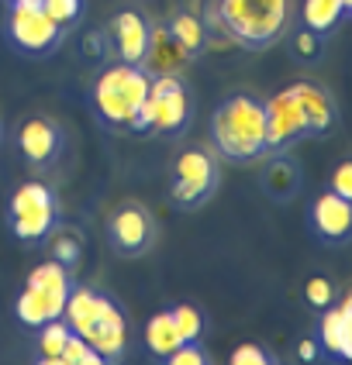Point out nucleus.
I'll use <instances>...</instances> for the list:
<instances>
[{"label": "nucleus", "instance_id": "obj_1", "mask_svg": "<svg viewBox=\"0 0 352 365\" xmlns=\"http://www.w3.org/2000/svg\"><path fill=\"white\" fill-rule=\"evenodd\" d=\"M62 317L80 338H86L97 348L104 365L124 359V351H128V314L114 297H107L97 286L73 283V293L66 300Z\"/></svg>", "mask_w": 352, "mask_h": 365}, {"label": "nucleus", "instance_id": "obj_2", "mask_svg": "<svg viewBox=\"0 0 352 365\" xmlns=\"http://www.w3.org/2000/svg\"><path fill=\"white\" fill-rule=\"evenodd\" d=\"M211 145L228 163L266 159V101L252 93H231L211 114Z\"/></svg>", "mask_w": 352, "mask_h": 365}, {"label": "nucleus", "instance_id": "obj_3", "mask_svg": "<svg viewBox=\"0 0 352 365\" xmlns=\"http://www.w3.org/2000/svg\"><path fill=\"white\" fill-rule=\"evenodd\" d=\"M214 14L231 41L263 52L290 31L293 0H214Z\"/></svg>", "mask_w": 352, "mask_h": 365}, {"label": "nucleus", "instance_id": "obj_4", "mask_svg": "<svg viewBox=\"0 0 352 365\" xmlns=\"http://www.w3.org/2000/svg\"><path fill=\"white\" fill-rule=\"evenodd\" d=\"M149 90H152V76L145 66L114 62L97 76L90 97H94V110H97L101 124H107L111 131H128V124L139 114Z\"/></svg>", "mask_w": 352, "mask_h": 365}, {"label": "nucleus", "instance_id": "obj_5", "mask_svg": "<svg viewBox=\"0 0 352 365\" xmlns=\"http://www.w3.org/2000/svg\"><path fill=\"white\" fill-rule=\"evenodd\" d=\"M73 283H76V279H73V269H66L59 259L39 262L28 272L24 289H21L18 300H14L18 321L35 331V327H41L45 321L62 317L66 300H69V293H73Z\"/></svg>", "mask_w": 352, "mask_h": 365}, {"label": "nucleus", "instance_id": "obj_6", "mask_svg": "<svg viewBox=\"0 0 352 365\" xmlns=\"http://www.w3.org/2000/svg\"><path fill=\"white\" fill-rule=\"evenodd\" d=\"M7 224L11 235L24 245L45 242L56 227H59V200L56 190L45 186L41 180H28L14 190V197L7 203Z\"/></svg>", "mask_w": 352, "mask_h": 365}, {"label": "nucleus", "instance_id": "obj_7", "mask_svg": "<svg viewBox=\"0 0 352 365\" xmlns=\"http://www.w3.org/2000/svg\"><path fill=\"white\" fill-rule=\"evenodd\" d=\"M4 35L21 56L41 59V56H52L66 41L69 31H62L59 24L49 18L41 0H11L7 4V21H4Z\"/></svg>", "mask_w": 352, "mask_h": 365}, {"label": "nucleus", "instance_id": "obj_8", "mask_svg": "<svg viewBox=\"0 0 352 365\" xmlns=\"http://www.w3.org/2000/svg\"><path fill=\"white\" fill-rule=\"evenodd\" d=\"M218 186H221V169L207 148H183L176 155L173 186H169V203L176 210H197V207L211 203Z\"/></svg>", "mask_w": 352, "mask_h": 365}, {"label": "nucleus", "instance_id": "obj_9", "mask_svg": "<svg viewBox=\"0 0 352 365\" xmlns=\"http://www.w3.org/2000/svg\"><path fill=\"white\" fill-rule=\"evenodd\" d=\"M156 235H159V227H156L152 210L135 200L121 203L107 217V245H111V252L118 259H142V255H149L152 245H156Z\"/></svg>", "mask_w": 352, "mask_h": 365}, {"label": "nucleus", "instance_id": "obj_10", "mask_svg": "<svg viewBox=\"0 0 352 365\" xmlns=\"http://www.w3.org/2000/svg\"><path fill=\"white\" fill-rule=\"evenodd\" d=\"M152 107H156V124H152V135L159 138H180L190 121H193V101H190V90L180 80V73H163V76H152Z\"/></svg>", "mask_w": 352, "mask_h": 365}, {"label": "nucleus", "instance_id": "obj_11", "mask_svg": "<svg viewBox=\"0 0 352 365\" xmlns=\"http://www.w3.org/2000/svg\"><path fill=\"white\" fill-rule=\"evenodd\" d=\"M308 118L293 97V90L283 86L266 101V155L290 152L297 142H308Z\"/></svg>", "mask_w": 352, "mask_h": 365}, {"label": "nucleus", "instance_id": "obj_12", "mask_svg": "<svg viewBox=\"0 0 352 365\" xmlns=\"http://www.w3.org/2000/svg\"><path fill=\"white\" fill-rule=\"evenodd\" d=\"M14 142H18V152L21 159L31 165V169H52V165L62 159V152H66V135H62V128L52 118H24L18 124V135H14Z\"/></svg>", "mask_w": 352, "mask_h": 365}, {"label": "nucleus", "instance_id": "obj_13", "mask_svg": "<svg viewBox=\"0 0 352 365\" xmlns=\"http://www.w3.org/2000/svg\"><path fill=\"white\" fill-rule=\"evenodd\" d=\"M308 227L318 242L325 245H349L352 242V200L338 193H318L308 210Z\"/></svg>", "mask_w": 352, "mask_h": 365}, {"label": "nucleus", "instance_id": "obj_14", "mask_svg": "<svg viewBox=\"0 0 352 365\" xmlns=\"http://www.w3.org/2000/svg\"><path fill=\"white\" fill-rule=\"evenodd\" d=\"M149 38H152V21H145L139 11H118L111 24H107V41L118 62H131L142 66L145 52H149Z\"/></svg>", "mask_w": 352, "mask_h": 365}, {"label": "nucleus", "instance_id": "obj_15", "mask_svg": "<svg viewBox=\"0 0 352 365\" xmlns=\"http://www.w3.org/2000/svg\"><path fill=\"white\" fill-rule=\"evenodd\" d=\"M290 90H293V97L301 103V110H304V118H308V135L311 138H325L335 131V124H338V107L331 101V93L325 86H318V83H290Z\"/></svg>", "mask_w": 352, "mask_h": 365}, {"label": "nucleus", "instance_id": "obj_16", "mask_svg": "<svg viewBox=\"0 0 352 365\" xmlns=\"http://www.w3.org/2000/svg\"><path fill=\"white\" fill-rule=\"evenodd\" d=\"M318 345L325 355L352 362V293L338 307L321 310V324H318Z\"/></svg>", "mask_w": 352, "mask_h": 365}, {"label": "nucleus", "instance_id": "obj_17", "mask_svg": "<svg viewBox=\"0 0 352 365\" xmlns=\"http://www.w3.org/2000/svg\"><path fill=\"white\" fill-rule=\"evenodd\" d=\"M186 62H190V52H186L180 41L173 38L169 24H152V38H149V52H145V69L149 76H163V73H180Z\"/></svg>", "mask_w": 352, "mask_h": 365}, {"label": "nucleus", "instance_id": "obj_18", "mask_svg": "<svg viewBox=\"0 0 352 365\" xmlns=\"http://www.w3.org/2000/svg\"><path fill=\"white\" fill-rule=\"evenodd\" d=\"M263 190L273 203H287L297 197L301 190V165L290 159V152H276L269 155L266 169H263Z\"/></svg>", "mask_w": 352, "mask_h": 365}, {"label": "nucleus", "instance_id": "obj_19", "mask_svg": "<svg viewBox=\"0 0 352 365\" xmlns=\"http://www.w3.org/2000/svg\"><path fill=\"white\" fill-rule=\"evenodd\" d=\"M176 345H180V331L173 324V314H169V310L152 314L149 324H145V348H149V355L159 359V362H166Z\"/></svg>", "mask_w": 352, "mask_h": 365}, {"label": "nucleus", "instance_id": "obj_20", "mask_svg": "<svg viewBox=\"0 0 352 365\" xmlns=\"http://www.w3.org/2000/svg\"><path fill=\"white\" fill-rule=\"evenodd\" d=\"M73 338V327L66 324V317L45 321L41 327H35V355L41 365H59V355L66 341Z\"/></svg>", "mask_w": 352, "mask_h": 365}, {"label": "nucleus", "instance_id": "obj_21", "mask_svg": "<svg viewBox=\"0 0 352 365\" xmlns=\"http://www.w3.org/2000/svg\"><path fill=\"white\" fill-rule=\"evenodd\" d=\"M301 18H304V28L314 31V35H331L335 24L346 18V0H304L301 4Z\"/></svg>", "mask_w": 352, "mask_h": 365}, {"label": "nucleus", "instance_id": "obj_22", "mask_svg": "<svg viewBox=\"0 0 352 365\" xmlns=\"http://www.w3.org/2000/svg\"><path fill=\"white\" fill-rule=\"evenodd\" d=\"M169 31H173V38L183 45L190 56H197L201 48L207 45V28L204 21L197 18V14H190V11H180V14H173V21H169Z\"/></svg>", "mask_w": 352, "mask_h": 365}, {"label": "nucleus", "instance_id": "obj_23", "mask_svg": "<svg viewBox=\"0 0 352 365\" xmlns=\"http://www.w3.org/2000/svg\"><path fill=\"white\" fill-rule=\"evenodd\" d=\"M169 314H173V324H176V331H180V345H183V341H204L207 317H204L201 307L176 304V307H169Z\"/></svg>", "mask_w": 352, "mask_h": 365}, {"label": "nucleus", "instance_id": "obj_24", "mask_svg": "<svg viewBox=\"0 0 352 365\" xmlns=\"http://www.w3.org/2000/svg\"><path fill=\"white\" fill-rule=\"evenodd\" d=\"M80 255H83V238L76 231L62 227L59 235H56V242H52V259H59L66 269H76V265H80Z\"/></svg>", "mask_w": 352, "mask_h": 365}, {"label": "nucleus", "instance_id": "obj_25", "mask_svg": "<svg viewBox=\"0 0 352 365\" xmlns=\"http://www.w3.org/2000/svg\"><path fill=\"white\" fill-rule=\"evenodd\" d=\"M59 365H104V359L97 355V348L90 345L86 338H80L76 331H73V338L66 341L59 355Z\"/></svg>", "mask_w": 352, "mask_h": 365}, {"label": "nucleus", "instance_id": "obj_26", "mask_svg": "<svg viewBox=\"0 0 352 365\" xmlns=\"http://www.w3.org/2000/svg\"><path fill=\"white\" fill-rule=\"evenodd\" d=\"M41 7L49 11V18L56 21L62 31H73L83 18V0H41Z\"/></svg>", "mask_w": 352, "mask_h": 365}, {"label": "nucleus", "instance_id": "obj_27", "mask_svg": "<svg viewBox=\"0 0 352 365\" xmlns=\"http://www.w3.org/2000/svg\"><path fill=\"white\" fill-rule=\"evenodd\" d=\"M228 362L231 365H276L280 359L269 351L266 345H256V341H242V345L235 348L231 355H228Z\"/></svg>", "mask_w": 352, "mask_h": 365}, {"label": "nucleus", "instance_id": "obj_28", "mask_svg": "<svg viewBox=\"0 0 352 365\" xmlns=\"http://www.w3.org/2000/svg\"><path fill=\"white\" fill-rule=\"evenodd\" d=\"M304 300H308L314 310H328V307L335 304V286H331V279L311 276L308 283H304Z\"/></svg>", "mask_w": 352, "mask_h": 365}, {"label": "nucleus", "instance_id": "obj_29", "mask_svg": "<svg viewBox=\"0 0 352 365\" xmlns=\"http://www.w3.org/2000/svg\"><path fill=\"white\" fill-rule=\"evenodd\" d=\"M169 365H207L211 355H207L204 341H183V345L173 348V355L166 359Z\"/></svg>", "mask_w": 352, "mask_h": 365}, {"label": "nucleus", "instance_id": "obj_30", "mask_svg": "<svg viewBox=\"0 0 352 365\" xmlns=\"http://www.w3.org/2000/svg\"><path fill=\"white\" fill-rule=\"evenodd\" d=\"M293 52H297V59L301 62H318L321 56V35H314V31H297L293 35Z\"/></svg>", "mask_w": 352, "mask_h": 365}, {"label": "nucleus", "instance_id": "obj_31", "mask_svg": "<svg viewBox=\"0 0 352 365\" xmlns=\"http://www.w3.org/2000/svg\"><path fill=\"white\" fill-rule=\"evenodd\" d=\"M328 190L338 193V197H346V200H352V159H342V163L331 169Z\"/></svg>", "mask_w": 352, "mask_h": 365}, {"label": "nucleus", "instance_id": "obj_32", "mask_svg": "<svg viewBox=\"0 0 352 365\" xmlns=\"http://www.w3.org/2000/svg\"><path fill=\"white\" fill-rule=\"evenodd\" d=\"M83 52L90 56L94 62H101L111 56V41H107V31H90L86 38H83Z\"/></svg>", "mask_w": 352, "mask_h": 365}, {"label": "nucleus", "instance_id": "obj_33", "mask_svg": "<svg viewBox=\"0 0 352 365\" xmlns=\"http://www.w3.org/2000/svg\"><path fill=\"white\" fill-rule=\"evenodd\" d=\"M297 359H301V362H318V359H321V345L311 341V338L297 341Z\"/></svg>", "mask_w": 352, "mask_h": 365}, {"label": "nucleus", "instance_id": "obj_34", "mask_svg": "<svg viewBox=\"0 0 352 365\" xmlns=\"http://www.w3.org/2000/svg\"><path fill=\"white\" fill-rule=\"evenodd\" d=\"M346 14H352V0H346Z\"/></svg>", "mask_w": 352, "mask_h": 365}, {"label": "nucleus", "instance_id": "obj_35", "mask_svg": "<svg viewBox=\"0 0 352 365\" xmlns=\"http://www.w3.org/2000/svg\"><path fill=\"white\" fill-rule=\"evenodd\" d=\"M0 135H4V124H0Z\"/></svg>", "mask_w": 352, "mask_h": 365}]
</instances>
